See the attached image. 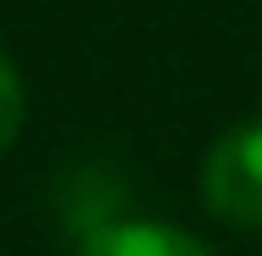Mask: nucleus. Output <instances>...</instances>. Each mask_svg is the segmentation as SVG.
I'll list each match as a JSON object with an SVG mask.
<instances>
[{"label": "nucleus", "mask_w": 262, "mask_h": 256, "mask_svg": "<svg viewBox=\"0 0 262 256\" xmlns=\"http://www.w3.org/2000/svg\"><path fill=\"white\" fill-rule=\"evenodd\" d=\"M201 201L229 228H262V117L212 139L201 161Z\"/></svg>", "instance_id": "obj_1"}, {"label": "nucleus", "mask_w": 262, "mask_h": 256, "mask_svg": "<svg viewBox=\"0 0 262 256\" xmlns=\"http://www.w3.org/2000/svg\"><path fill=\"white\" fill-rule=\"evenodd\" d=\"M78 256H212L207 240H195L190 228L151 223V217H117L84 234Z\"/></svg>", "instance_id": "obj_2"}, {"label": "nucleus", "mask_w": 262, "mask_h": 256, "mask_svg": "<svg viewBox=\"0 0 262 256\" xmlns=\"http://www.w3.org/2000/svg\"><path fill=\"white\" fill-rule=\"evenodd\" d=\"M23 134V78L11 67V56L0 51V151Z\"/></svg>", "instance_id": "obj_3"}]
</instances>
